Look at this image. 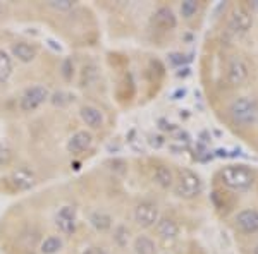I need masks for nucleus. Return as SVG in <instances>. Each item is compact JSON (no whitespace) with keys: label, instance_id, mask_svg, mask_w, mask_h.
<instances>
[{"label":"nucleus","instance_id":"obj_4","mask_svg":"<svg viewBox=\"0 0 258 254\" xmlns=\"http://www.w3.org/2000/svg\"><path fill=\"white\" fill-rule=\"evenodd\" d=\"M47 100H48L47 88H43V86H33V88L24 91V95L21 97L19 107L23 112H33L36 108H40Z\"/></svg>","mask_w":258,"mask_h":254},{"label":"nucleus","instance_id":"obj_22","mask_svg":"<svg viewBox=\"0 0 258 254\" xmlns=\"http://www.w3.org/2000/svg\"><path fill=\"white\" fill-rule=\"evenodd\" d=\"M48 6L55 11H69L74 7V2L73 0H50Z\"/></svg>","mask_w":258,"mask_h":254},{"label":"nucleus","instance_id":"obj_14","mask_svg":"<svg viewBox=\"0 0 258 254\" xmlns=\"http://www.w3.org/2000/svg\"><path fill=\"white\" fill-rule=\"evenodd\" d=\"M157 232L164 240L176 239L179 234V227L172 218H162L157 222Z\"/></svg>","mask_w":258,"mask_h":254},{"label":"nucleus","instance_id":"obj_26","mask_svg":"<svg viewBox=\"0 0 258 254\" xmlns=\"http://www.w3.org/2000/svg\"><path fill=\"white\" fill-rule=\"evenodd\" d=\"M83 254H107V252L103 251L102 247H90V249H86Z\"/></svg>","mask_w":258,"mask_h":254},{"label":"nucleus","instance_id":"obj_10","mask_svg":"<svg viewBox=\"0 0 258 254\" xmlns=\"http://www.w3.org/2000/svg\"><path fill=\"white\" fill-rule=\"evenodd\" d=\"M227 79L232 86L243 84L248 79V67L241 59H232L227 67Z\"/></svg>","mask_w":258,"mask_h":254},{"label":"nucleus","instance_id":"obj_9","mask_svg":"<svg viewBox=\"0 0 258 254\" xmlns=\"http://www.w3.org/2000/svg\"><path fill=\"white\" fill-rule=\"evenodd\" d=\"M9 184L18 191H28L35 186V176L26 168H18L11 174Z\"/></svg>","mask_w":258,"mask_h":254},{"label":"nucleus","instance_id":"obj_5","mask_svg":"<svg viewBox=\"0 0 258 254\" xmlns=\"http://www.w3.org/2000/svg\"><path fill=\"white\" fill-rule=\"evenodd\" d=\"M135 220L143 228L153 227V225H157V222H159V208L152 201H141L135 208Z\"/></svg>","mask_w":258,"mask_h":254},{"label":"nucleus","instance_id":"obj_21","mask_svg":"<svg viewBox=\"0 0 258 254\" xmlns=\"http://www.w3.org/2000/svg\"><path fill=\"white\" fill-rule=\"evenodd\" d=\"M197 11H198V2H197V0H186V2L181 4L182 18H186V19L193 18V16L197 14Z\"/></svg>","mask_w":258,"mask_h":254},{"label":"nucleus","instance_id":"obj_6","mask_svg":"<svg viewBox=\"0 0 258 254\" xmlns=\"http://www.w3.org/2000/svg\"><path fill=\"white\" fill-rule=\"evenodd\" d=\"M55 223L62 234H73L76 230V211L71 206H64L55 216Z\"/></svg>","mask_w":258,"mask_h":254},{"label":"nucleus","instance_id":"obj_20","mask_svg":"<svg viewBox=\"0 0 258 254\" xmlns=\"http://www.w3.org/2000/svg\"><path fill=\"white\" fill-rule=\"evenodd\" d=\"M62 247V240L55 235H50L41 242V252L43 254H55L59 252Z\"/></svg>","mask_w":258,"mask_h":254},{"label":"nucleus","instance_id":"obj_24","mask_svg":"<svg viewBox=\"0 0 258 254\" xmlns=\"http://www.w3.org/2000/svg\"><path fill=\"white\" fill-rule=\"evenodd\" d=\"M115 240L119 242V245H126L129 240V232L126 227H119L115 230Z\"/></svg>","mask_w":258,"mask_h":254},{"label":"nucleus","instance_id":"obj_18","mask_svg":"<svg viewBox=\"0 0 258 254\" xmlns=\"http://www.w3.org/2000/svg\"><path fill=\"white\" fill-rule=\"evenodd\" d=\"M90 222L98 232H105L112 227V218L107 213H103V211H95V213H91Z\"/></svg>","mask_w":258,"mask_h":254},{"label":"nucleus","instance_id":"obj_27","mask_svg":"<svg viewBox=\"0 0 258 254\" xmlns=\"http://www.w3.org/2000/svg\"><path fill=\"white\" fill-rule=\"evenodd\" d=\"M0 12H2V4H0Z\"/></svg>","mask_w":258,"mask_h":254},{"label":"nucleus","instance_id":"obj_13","mask_svg":"<svg viewBox=\"0 0 258 254\" xmlns=\"http://www.w3.org/2000/svg\"><path fill=\"white\" fill-rule=\"evenodd\" d=\"M80 115L83 119V122L86 126H90L91 129H98L103 126V115L98 108L95 107H83L80 110Z\"/></svg>","mask_w":258,"mask_h":254},{"label":"nucleus","instance_id":"obj_19","mask_svg":"<svg viewBox=\"0 0 258 254\" xmlns=\"http://www.w3.org/2000/svg\"><path fill=\"white\" fill-rule=\"evenodd\" d=\"M12 74V60L7 55V52L0 50V84L6 82Z\"/></svg>","mask_w":258,"mask_h":254},{"label":"nucleus","instance_id":"obj_16","mask_svg":"<svg viewBox=\"0 0 258 254\" xmlns=\"http://www.w3.org/2000/svg\"><path fill=\"white\" fill-rule=\"evenodd\" d=\"M133 249H135V254H157L155 242H153V240L147 235L136 237Z\"/></svg>","mask_w":258,"mask_h":254},{"label":"nucleus","instance_id":"obj_2","mask_svg":"<svg viewBox=\"0 0 258 254\" xmlns=\"http://www.w3.org/2000/svg\"><path fill=\"white\" fill-rule=\"evenodd\" d=\"M220 179H222L224 184L234 191H246L253 186V181H255L251 170L243 165L226 166L220 172Z\"/></svg>","mask_w":258,"mask_h":254},{"label":"nucleus","instance_id":"obj_28","mask_svg":"<svg viewBox=\"0 0 258 254\" xmlns=\"http://www.w3.org/2000/svg\"><path fill=\"white\" fill-rule=\"evenodd\" d=\"M256 254H258V249H256Z\"/></svg>","mask_w":258,"mask_h":254},{"label":"nucleus","instance_id":"obj_3","mask_svg":"<svg viewBox=\"0 0 258 254\" xmlns=\"http://www.w3.org/2000/svg\"><path fill=\"white\" fill-rule=\"evenodd\" d=\"M203 189V182L197 174L191 172V170L184 168L179 172V177H177V186H176V193L177 196L181 198H195L202 193Z\"/></svg>","mask_w":258,"mask_h":254},{"label":"nucleus","instance_id":"obj_23","mask_svg":"<svg viewBox=\"0 0 258 254\" xmlns=\"http://www.w3.org/2000/svg\"><path fill=\"white\" fill-rule=\"evenodd\" d=\"M11 158H12V151H11V148L7 146L6 143H2V141H0V166L9 163Z\"/></svg>","mask_w":258,"mask_h":254},{"label":"nucleus","instance_id":"obj_12","mask_svg":"<svg viewBox=\"0 0 258 254\" xmlns=\"http://www.w3.org/2000/svg\"><path fill=\"white\" fill-rule=\"evenodd\" d=\"M91 143H93V137L90 132L80 131L68 141V149L71 153H83L91 146Z\"/></svg>","mask_w":258,"mask_h":254},{"label":"nucleus","instance_id":"obj_7","mask_svg":"<svg viewBox=\"0 0 258 254\" xmlns=\"http://www.w3.org/2000/svg\"><path fill=\"white\" fill-rule=\"evenodd\" d=\"M236 225L244 234H255V232H258V211L243 210L236 216Z\"/></svg>","mask_w":258,"mask_h":254},{"label":"nucleus","instance_id":"obj_15","mask_svg":"<svg viewBox=\"0 0 258 254\" xmlns=\"http://www.w3.org/2000/svg\"><path fill=\"white\" fill-rule=\"evenodd\" d=\"M12 55L18 57V60L21 62H31L36 57V52L31 45L24 43V41H19V43L12 45Z\"/></svg>","mask_w":258,"mask_h":254},{"label":"nucleus","instance_id":"obj_25","mask_svg":"<svg viewBox=\"0 0 258 254\" xmlns=\"http://www.w3.org/2000/svg\"><path fill=\"white\" fill-rule=\"evenodd\" d=\"M69 102H71V97L66 93H55L52 97V103L55 107H64V105H68Z\"/></svg>","mask_w":258,"mask_h":254},{"label":"nucleus","instance_id":"obj_8","mask_svg":"<svg viewBox=\"0 0 258 254\" xmlns=\"http://www.w3.org/2000/svg\"><path fill=\"white\" fill-rule=\"evenodd\" d=\"M253 24L251 14L248 11H244L243 7L239 9H234L231 14V21H229V26H231L232 31L236 33H246Z\"/></svg>","mask_w":258,"mask_h":254},{"label":"nucleus","instance_id":"obj_17","mask_svg":"<svg viewBox=\"0 0 258 254\" xmlns=\"http://www.w3.org/2000/svg\"><path fill=\"white\" fill-rule=\"evenodd\" d=\"M153 179H155L157 184H159L160 187H164V189H169V187L174 184L172 172H170L167 166H164V165L157 166V168H155V174H153Z\"/></svg>","mask_w":258,"mask_h":254},{"label":"nucleus","instance_id":"obj_1","mask_svg":"<svg viewBox=\"0 0 258 254\" xmlns=\"http://www.w3.org/2000/svg\"><path fill=\"white\" fill-rule=\"evenodd\" d=\"M231 117L239 126H253L258 122V102L251 97L236 98L231 103Z\"/></svg>","mask_w":258,"mask_h":254},{"label":"nucleus","instance_id":"obj_11","mask_svg":"<svg viewBox=\"0 0 258 254\" xmlns=\"http://www.w3.org/2000/svg\"><path fill=\"white\" fill-rule=\"evenodd\" d=\"M152 23L155 24L157 28H160V30H172V28H176L177 19L169 7H160V9L153 14Z\"/></svg>","mask_w":258,"mask_h":254}]
</instances>
